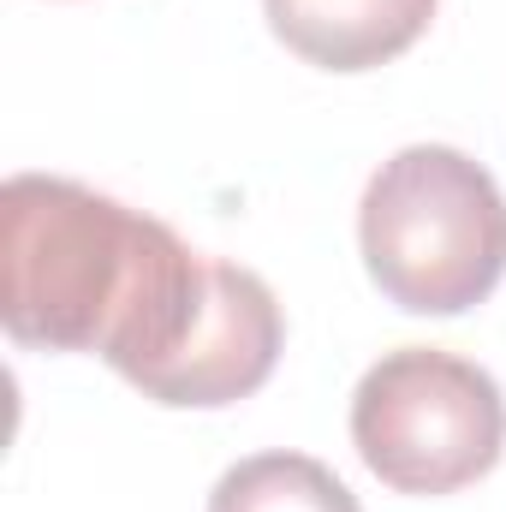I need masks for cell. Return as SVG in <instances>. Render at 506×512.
Listing matches in <instances>:
<instances>
[{"label":"cell","instance_id":"277c9868","mask_svg":"<svg viewBox=\"0 0 506 512\" xmlns=\"http://www.w3.org/2000/svg\"><path fill=\"white\" fill-rule=\"evenodd\" d=\"M280 346H286V316H280L268 280L239 262L209 256V280H203V298H197L185 334L137 382V393L155 405H179V411L239 405L274 376Z\"/></svg>","mask_w":506,"mask_h":512},{"label":"cell","instance_id":"7a4b0ae2","mask_svg":"<svg viewBox=\"0 0 506 512\" xmlns=\"http://www.w3.org/2000/svg\"><path fill=\"white\" fill-rule=\"evenodd\" d=\"M358 251L387 304L465 316L506 274V197L495 173L453 143L387 155L358 203Z\"/></svg>","mask_w":506,"mask_h":512},{"label":"cell","instance_id":"8992f818","mask_svg":"<svg viewBox=\"0 0 506 512\" xmlns=\"http://www.w3.org/2000/svg\"><path fill=\"white\" fill-rule=\"evenodd\" d=\"M209 512H364V507L310 453H251L215 483Z\"/></svg>","mask_w":506,"mask_h":512},{"label":"cell","instance_id":"3957f363","mask_svg":"<svg viewBox=\"0 0 506 512\" xmlns=\"http://www.w3.org/2000/svg\"><path fill=\"white\" fill-rule=\"evenodd\" d=\"M352 447L393 495H459L501 465V382L441 346L381 352L352 393Z\"/></svg>","mask_w":506,"mask_h":512},{"label":"cell","instance_id":"6da1fadb","mask_svg":"<svg viewBox=\"0 0 506 512\" xmlns=\"http://www.w3.org/2000/svg\"><path fill=\"white\" fill-rule=\"evenodd\" d=\"M209 280L167 221L60 173L0 185V322L30 352H96L131 387L185 334Z\"/></svg>","mask_w":506,"mask_h":512},{"label":"cell","instance_id":"5b68a950","mask_svg":"<svg viewBox=\"0 0 506 512\" xmlns=\"http://www.w3.org/2000/svg\"><path fill=\"white\" fill-rule=\"evenodd\" d=\"M268 30L322 72L399 60L435 18V0H262Z\"/></svg>","mask_w":506,"mask_h":512}]
</instances>
